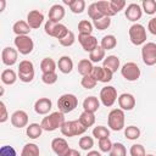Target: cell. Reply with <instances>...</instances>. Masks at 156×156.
I'll list each match as a JSON object with an SVG mask.
<instances>
[{"instance_id":"obj_1","label":"cell","mask_w":156,"mask_h":156,"mask_svg":"<svg viewBox=\"0 0 156 156\" xmlns=\"http://www.w3.org/2000/svg\"><path fill=\"white\" fill-rule=\"evenodd\" d=\"M65 115L60 111H56V112H52L50 115H48L46 117L43 118L41 121V127L46 132H54L56 129H61V127L63 126L65 123Z\"/></svg>"},{"instance_id":"obj_2","label":"cell","mask_w":156,"mask_h":156,"mask_svg":"<svg viewBox=\"0 0 156 156\" xmlns=\"http://www.w3.org/2000/svg\"><path fill=\"white\" fill-rule=\"evenodd\" d=\"M77 106H78V98L73 94H63L57 100L58 111L62 112L63 115L72 112Z\"/></svg>"},{"instance_id":"obj_3","label":"cell","mask_w":156,"mask_h":156,"mask_svg":"<svg viewBox=\"0 0 156 156\" xmlns=\"http://www.w3.org/2000/svg\"><path fill=\"white\" fill-rule=\"evenodd\" d=\"M124 111L121 108H113L107 116V124L112 130L119 132L124 127Z\"/></svg>"},{"instance_id":"obj_4","label":"cell","mask_w":156,"mask_h":156,"mask_svg":"<svg viewBox=\"0 0 156 156\" xmlns=\"http://www.w3.org/2000/svg\"><path fill=\"white\" fill-rule=\"evenodd\" d=\"M44 29H45V33L50 37H54L58 40H61L67 33H68V29L65 24L62 23H57V22H54V21H50L48 20L45 22V26H44Z\"/></svg>"},{"instance_id":"obj_5","label":"cell","mask_w":156,"mask_h":156,"mask_svg":"<svg viewBox=\"0 0 156 156\" xmlns=\"http://www.w3.org/2000/svg\"><path fill=\"white\" fill-rule=\"evenodd\" d=\"M88 128H85L78 119L77 121H68L65 122L63 126L61 127V133L65 136H77L82 135L87 132Z\"/></svg>"},{"instance_id":"obj_6","label":"cell","mask_w":156,"mask_h":156,"mask_svg":"<svg viewBox=\"0 0 156 156\" xmlns=\"http://www.w3.org/2000/svg\"><path fill=\"white\" fill-rule=\"evenodd\" d=\"M129 39L134 45H143L146 41V30L143 24L134 23L129 28Z\"/></svg>"},{"instance_id":"obj_7","label":"cell","mask_w":156,"mask_h":156,"mask_svg":"<svg viewBox=\"0 0 156 156\" xmlns=\"http://www.w3.org/2000/svg\"><path fill=\"white\" fill-rule=\"evenodd\" d=\"M18 78L23 83H29L34 78V66L29 60H23L18 65Z\"/></svg>"},{"instance_id":"obj_8","label":"cell","mask_w":156,"mask_h":156,"mask_svg":"<svg viewBox=\"0 0 156 156\" xmlns=\"http://www.w3.org/2000/svg\"><path fill=\"white\" fill-rule=\"evenodd\" d=\"M13 43H15L17 51L22 55H28L34 49V43L30 39V37H28V35H18L15 38Z\"/></svg>"},{"instance_id":"obj_9","label":"cell","mask_w":156,"mask_h":156,"mask_svg":"<svg viewBox=\"0 0 156 156\" xmlns=\"http://www.w3.org/2000/svg\"><path fill=\"white\" fill-rule=\"evenodd\" d=\"M141 58L146 66H154L156 63V44L146 43L141 48Z\"/></svg>"},{"instance_id":"obj_10","label":"cell","mask_w":156,"mask_h":156,"mask_svg":"<svg viewBox=\"0 0 156 156\" xmlns=\"http://www.w3.org/2000/svg\"><path fill=\"white\" fill-rule=\"evenodd\" d=\"M121 73L124 79L129 82H134V80H138L140 77V68L135 62H127L122 66Z\"/></svg>"},{"instance_id":"obj_11","label":"cell","mask_w":156,"mask_h":156,"mask_svg":"<svg viewBox=\"0 0 156 156\" xmlns=\"http://www.w3.org/2000/svg\"><path fill=\"white\" fill-rule=\"evenodd\" d=\"M117 100V90L115 87L107 85L104 87L100 91V101L102 102L104 106L106 107H111Z\"/></svg>"},{"instance_id":"obj_12","label":"cell","mask_w":156,"mask_h":156,"mask_svg":"<svg viewBox=\"0 0 156 156\" xmlns=\"http://www.w3.org/2000/svg\"><path fill=\"white\" fill-rule=\"evenodd\" d=\"M51 149L57 156H67L71 151L68 143L63 138H55L51 141Z\"/></svg>"},{"instance_id":"obj_13","label":"cell","mask_w":156,"mask_h":156,"mask_svg":"<svg viewBox=\"0 0 156 156\" xmlns=\"http://www.w3.org/2000/svg\"><path fill=\"white\" fill-rule=\"evenodd\" d=\"M78 41L80 43L83 50L88 51V52L94 51L99 46L98 45V39L91 34H79L78 35Z\"/></svg>"},{"instance_id":"obj_14","label":"cell","mask_w":156,"mask_h":156,"mask_svg":"<svg viewBox=\"0 0 156 156\" xmlns=\"http://www.w3.org/2000/svg\"><path fill=\"white\" fill-rule=\"evenodd\" d=\"M112 72L105 67H94L91 71V76L96 79V82H101V83H108L110 80H112Z\"/></svg>"},{"instance_id":"obj_15","label":"cell","mask_w":156,"mask_h":156,"mask_svg":"<svg viewBox=\"0 0 156 156\" xmlns=\"http://www.w3.org/2000/svg\"><path fill=\"white\" fill-rule=\"evenodd\" d=\"M17 56H18L17 50L13 49V48H11V46H6L1 51V61L6 66L15 65L17 62Z\"/></svg>"},{"instance_id":"obj_16","label":"cell","mask_w":156,"mask_h":156,"mask_svg":"<svg viewBox=\"0 0 156 156\" xmlns=\"http://www.w3.org/2000/svg\"><path fill=\"white\" fill-rule=\"evenodd\" d=\"M124 15H126V17H127L128 21H130V22H136V21L140 20L141 16H143V9H141L140 5L133 2V4H129V5L127 6V9H126V11H124Z\"/></svg>"},{"instance_id":"obj_17","label":"cell","mask_w":156,"mask_h":156,"mask_svg":"<svg viewBox=\"0 0 156 156\" xmlns=\"http://www.w3.org/2000/svg\"><path fill=\"white\" fill-rule=\"evenodd\" d=\"M11 123L16 128H23L28 124V115L23 110H17L11 115Z\"/></svg>"},{"instance_id":"obj_18","label":"cell","mask_w":156,"mask_h":156,"mask_svg":"<svg viewBox=\"0 0 156 156\" xmlns=\"http://www.w3.org/2000/svg\"><path fill=\"white\" fill-rule=\"evenodd\" d=\"M118 105L123 111H130L135 106V98L132 94L123 93L118 96Z\"/></svg>"},{"instance_id":"obj_19","label":"cell","mask_w":156,"mask_h":156,"mask_svg":"<svg viewBox=\"0 0 156 156\" xmlns=\"http://www.w3.org/2000/svg\"><path fill=\"white\" fill-rule=\"evenodd\" d=\"M43 21H44V15L41 12H39L38 10H32L27 15V23L33 29L39 28L41 26Z\"/></svg>"},{"instance_id":"obj_20","label":"cell","mask_w":156,"mask_h":156,"mask_svg":"<svg viewBox=\"0 0 156 156\" xmlns=\"http://www.w3.org/2000/svg\"><path fill=\"white\" fill-rule=\"evenodd\" d=\"M52 107V101L49 98H40L34 104V111L38 115H46Z\"/></svg>"},{"instance_id":"obj_21","label":"cell","mask_w":156,"mask_h":156,"mask_svg":"<svg viewBox=\"0 0 156 156\" xmlns=\"http://www.w3.org/2000/svg\"><path fill=\"white\" fill-rule=\"evenodd\" d=\"M65 17V7L62 5L55 4L49 10V20L60 23V21Z\"/></svg>"},{"instance_id":"obj_22","label":"cell","mask_w":156,"mask_h":156,"mask_svg":"<svg viewBox=\"0 0 156 156\" xmlns=\"http://www.w3.org/2000/svg\"><path fill=\"white\" fill-rule=\"evenodd\" d=\"M57 66H58V69L65 73V74H68L72 72L73 69V61L69 56H62L58 58V62H57Z\"/></svg>"},{"instance_id":"obj_23","label":"cell","mask_w":156,"mask_h":156,"mask_svg":"<svg viewBox=\"0 0 156 156\" xmlns=\"http://www.w3.org/2000/svg\"><path fill=\"white\" fill-rule=\"evenodd\" d=\"M99 107H100V101L95 96H88L83 101V108H84V111L95 113L99 110Z\"/></svg>"},{"instance_id":"obj_24","label":"cell","mask_w":156,"mask_h":156,"mask_svg":"<svg viewBox=\"0 0 156 156\" xmlns=\"http://www.w3.org/2000/svg\"><path fill=\"white\" fill-rule=\"evenodd\" d=\"M12 30L16 34V37H18V35H28V33L30 32V27H29V24L27 22L20 20L13 24Z\"/></svg>"},{"instance_id":"obj_25","label":"cell","mask_w":156,"mask_h":156,"mask_svg":"<svg viewBox=\"0 0 156 156\" xmlns=\"http://www.w3.org/2000/svg\"><path fill=\"white\" fill-rule=\"evenodd\" d=\"M102 67H105V68L110 69L112 73H115L119 68V58L117 56H115V55H110V56L105 57Z\"/></svg>"},{"instance_id":"obj_26","label":"cell","mask_w":156,"mask_h":156,"mask_svg":"<svg viewBox=\"0 0 156 156\" xmlns=\"http://www.w3.org/2000/svg\"><path fill=\"white\" fill-rule=\"evenodd\" d=\"M63 2L69 6V9L73 13H82L85 10L84 0H63Z\"/></svg>"},{"instance_id":"obj_27","label":"cell","mask_w":156,"mask_h":156,"mask_svg":"<svg viewBox=\"0 0 156 156\" xmlns=\"http://www.w3.org/2000/svg\"><path fill=\"white\" fill-rule=\"evenodd\" d=\"M94 66L91 63L90 60H87V58H83L78 62V66H77V69H78V73L82 74L83 77L84 76H88V74H91V71H93Z\"/></svg>"},{"instance_id":"obj_28","label":"cell","mask_w":156,"mask_h":156,"mask_svg":"<svg viewBox=\"0 0 156 156\" xmlns=\"http://www.w3.org/2000/svg\"><path fill=\"white\" fill-rule=\"evenodd\" d=\"M17 80V74L13 69L11 68H7V69H4L1 72V82L6 85H12L15 84V82Z\"/></svg>"},{"instance_id":"obj_29","label":"cell","mask_w":156,"mask_h":156,"mask_svg":"<svg viewBox=\"0 0 156 156\" xmlns=\"http://www.w3.org/2000/svg\"><path fill=\"white\" fill-rule=\"evenodd\" d=\"M43 127L41 124H38V123H30L29 126H27V129H26V133L28 135V138L30 139H38L41 133H43Z\"/></svg>"},{"instance_id":"obj_30","label":"cell","mask_w":156,"mask_h":156,"mask_svg":"<svg viewBox=\"0 0 156 156\" xmlns=\"http://www.w3.org/2000/svg\"><path fill=\"white\" fill-rule=\"evenodd\" d=\"M96 6H98V9L100 10V12L102 13V16H105V17H111V16H115V15H116V13L113 12L112 7H111L110 1H106V0L98 1V2H96Z\"/></svg>"},{"instance_id":"obj_31","label":"cell","mask_w":156,"mask_h":156,"mask_svg":"<svg viewBox=\"0 0 156 156\" xmlns=\"http://www.w3.org/2000/svg\"><path fill=\"white\" fill-rule=\"evenodd\" d=\"M56 66H57L56 62H55L51 57H45V58H43L41 62H40V69H41L43 74H44V73L55 72Z\"/></svg>"},{"instance_id":"obj_32","label":"cell","mask_w":156,"mask_h":156,"mask_svg":"<svg viewBox=\"0 0 156 156\" xmlns=\"http://www.w3.org/2000/svg\"><path fill=\"white\" fill-rule=\"evenodd\" d=\"M78 121L85 127L89 128L95 123V115L93 112H88V111H83L78 118Z\"/></svg>"},{"instance_id":"obj_33","label":"cell","mask_w":156,"mask_h":156,"mask_svg":"<svg viewBox=\"0 0 156 156\" xmlns=\"http://www.w3.org/2000/svg\"><path fill=\"white\" fill-rule=\"evenodd\" d=\"M117 45V39L115 35L112 34H108V35H105L102 39H101V44L100 46L106 51V50H112L115 49Z\"/></svg>"},{"instance_id":"obj_34","label":"cell","mask_w":156,"mask_h":156,"mask_svg":"<svg viewBox=\"0 0 156 156\" xmlns=\"http://www.w3.org/2000/svg\"><path fill=\"white\" fill-rule=\"evenodd\" d=\"M40 151H39V146L34 143H28L23 146L21 156H39Z\"/></svg>"},{"instance_id":"obj_35","label":"cell","mask_w":156,"mask_h":156,"mask_svg":"<svg viewBox=\"0 0 156 156\" xmlns=\"http://www.w3.org/2000/svg\"><path fill=\"white\" fill-rule=\"evenodd\" d=\"M89 58H90L91 62H96V63L100 62V61H102V60H105V50L99 45L94 51L90 52Z\"/></svg>"},{"instance_id":"obj_36","label":"cell","mask_w":156,"mask_h":156,"mask_svg":"<svg viewBox=\"0 0 156 156\" xmlns=\"http://www.w3.org/2000/svg\"><path fill=\"white\" fill-rule=\"evenodd\" d=\"M124 136L129 140H136L140 136V129L135 126H129L124 129Z\"/></svg>"},{"instance_id":"obj_37","label":"cell","mask_w":156,"mask_h":156,"mask_svg":"<svg viewBox=\"0 0 156 156\" xmlns=\"http://www.w3.org/2000/svg\"><path fill=\"white\" fill-rule=\"evenodd\" d=\"M110 156H127L126 146L122 143H115L110 151Z\"/></svg>"},{"instance_id":"obj_38","label":"cell","mask_w":156,"mask_h":156,"mask_svg":"<svg viewBox=\"0 0 156 156\" xmlns=\"http://www.w3.org/2000/svg\"><path fill=\"white\" fill-rule=\"evenodd\" d=\"M93 136H95L99 140L104 139V138H108L110 136V130L104 126H98L93 129Z\"/></svg>"},{"instance_id":"obj_39","label":"cell","mask_w":156,"mask_h":156,"mask_svg":"<svg viewBox=\"0 0 156 156\" xmlns=\"http://www.w3.org/2000/svg\"><path fill=\"white\" fill-rule=\"evenodd\" d=\"M141 9L146 15H154L156 12V1L155 0H144L141 2Z\"/></svg>"},{"instance_id":"obj_40","label":"cell","mask_w":156,"mask_h":156,"mask_svg":"<svg viewBox=\"0 0 156 156\" xmlns=\"http://www.w3.org/2000/svg\"><path fill=\"white\" fill-rule=\"evenodd\" d=\"M110 24H111V20H110V17H101L100 20H96V21H93V26L96 28V29H99V30H105V29H107L108 27H110Z\"/></svg>"},{"instance_id":"obj_41","label":"cell","mask_w":156,"mask_h":156,"mask_svg":"<svg viewBox=\"0 0 156 156\" xmlns=\"http://www.w3.org/2000/svg\"><path fill=\"white\" fill-rule=\"evenodd\" d=\"M88 15H89V17H90L93 21L100 20L101 17H104L102 13L100 12V10H99L98 6H96V2H93V4H90V5L88 6Z\"/></svg>"},{"instance_id":"obj_42","label":"cell","mask_w":156,"mask_h":156,"mask_svg":"<svg viewBox=\"0 0 156 156\" xmlns=\"http://www.w3.org/2000/svg\"><path fill=\"white\" fill-rule=\"evenodd\" d=\"M78 30H79V34H91L93 24L88 20H82L78 23Z\"/></svg>"},{"instance_id":"obj_43","label":"cell","mask_w":156,"mask_h":156,"mask_svg":"<svg viewBox=\"0 0 156 156\" xmlns=\"http://www.w3.org/2000/svg\"><path fill=\"white\" fill-rule=\"evenodd\" d=\"M96 83H98V82H96V79H95L91 74L84 76V77L82 78V80H80L82 87H83V88H85V89H93V88H95Z\"/></svg>"},{"instance_id":"obj_44","label":"cell","mask_w":156,"mask_h":156,"mask_svg":"<svg viewBox=\"0 0 156 156\" xmlns=\"http://www.w3.org/2000/svg\"><path fill=\"white\" fill-rule=\"evenodd\" d=\"M74 41H76V37H74V33H73L72 30H68V33H67L61 40H58V43H60L62 46H66V48L72 46V45L74 44Z\"/></svg>"},{"instance_id":"obj_45","label":"cell","mask_w":156,"mask_h":156,"mask_svg":"<svg viewBox=\"0 0 156 156\" xmlns=\"http://www.w3.org/2000/svg\"><path fill=\"white\" fill-rule=\"evenodd\" d=\"M79 146L82 150L88 151L94 146V139L91 136H82L79 139Z\"/></svg>"},{"instance_id":"obj_46","label":"cell","mask_w":156,"mask_h":156,"mask_svg":"<svg viewBox=\"0 0 156 156\" xmlns=\"http://www.w3.org/2000/svg\"><path fill=\"white\" fill-rule=\"evenodd\" d=\"M112 141L110 140V138H104L99 140V149L102 152H110L112 149Z\"/></svg>"},{"instance_id":"obj_47","label":"cell","mask_w":156,"mask_h":156,"mask_svg":"<svg viewBox=\"0 0 156 156\" xmlns=\"http://www.w3.org/2000/svg\"><path fill=\"white\" fill-rule=\"evenodd\" d=\"M129 154L130 156H146L145 154V149L141 144H134L130 146V150H129Z\"/></svg>"},{"instance_id":"obj_48","label":"cell","mask_w":156,"mask_h":156,"mask_svg":"<svg viewBox=\"0 0 156 156\" xmlns=\"http://www.w3.org/2000/svg\"><path fill=\"white\" fill-rule=\"evenodd\" d=\"M41 80H43V83H45V84H48V85H51V84L56 83V80H57V74H56V72L44 73V74L41 76Z\"/></svg>"},{"instance_id":"obj_49","label":"cell","mask_w":156,"mask_h":156,"mask_svg":"<svg viewBox=\"0 0 156 156\" xmlns=\"http://www.w3.org/2000/svg\"><path fill=\"white\" fill-rule=\"evenodd\" d=\"M110 4H111V7H112V10H113L115 13H118L126 6V1L124 0H111Z\"/></svg>"},{"instance_id":"obj_50","label":"cell","mask_w":156,"mask_h":156,"mask_svg":"<svg viewBox=\"0 0 156 156\" xmlns=\"http://www.w3.org/2000/svg\"><path fill=\"white\" fill-rule=\"evenodd\" d=\"M0 156H17L16 150L10 145H4L0 149Z\"/></svg>"},{"instance_id":"obj_51","label":"cell","mask_w":156,"mask_h":156,"mask_svg":"<svg viewBox=\"0 0 156 156\" xmlns=\"http://www.w3.org/2000/svg\"><path fill=\"white\" fill-rule=\"evenodd\" d=\"M0 111H1V115H0V123H4L7 121L9 116H7V110H6V106H5V102L4 101H0Z\"/></svg>"},{"instance_id":"obj_52","label":"cell","mask_w":156,"mask_h":156,"mask_svg":"<svg viewBox=\"0 0 156 156\" xmlns=\"http://www.w3.org/2000/svg\"><path fill=\"white\" fill-rule=\"evenodd\" d=\"M147 29L151 34L156 35V17H152L147 23Z\"/></svg>"},{"instance_id":"obj_53","label":"cell","mask_w":156,"mask_h":156,"mask_svg":"<svg viewBox=\"0 0 156 156\" xmlns=\"http://www.w3.org/2000/svg\"><path fill=\"white\" fill-rule=\"evenodd\" d=\"M67 156H80V154H79L77 150H74V149H71V151H69V154H68Z\"/></svg>"},{"instance_id":"obj_54","label":"cell","mask_w":156,"mask_h":156,"mask_svg":"<svg viewBox=\"0 0 156 156\" xmlns=\"http://www.w3.org/2000/svg\"><path fill=\"white\" fill-rule=\"evenodd\" d=\"M87 156H101V154H100V152H98V151L91 150V151H89V152H88V155H87Z\"/></svg>"},{"instance_id":"obj_55","label":"cell","mask_w":156,"mask_h":156,"mask_svg":"<svg viewBox=\"0 0 156 156\" xmlns=\"http://www.w3.org/2000/svg\"><path fill=\"white\" fill-rule=\"evenodd\" d=\"M5 5H6V1L5 0H0V11H4Z\"/></svg>"},{"instance_id":"obj_56","label":"cell","mask_w":156,"mask_h":156,"mask_svg":"<svg viewBox=\"0 0 156 156\" xmlns=\"http://www.w3.org/2000/svg\"><path fill=\"white\" fill-rule=\"evenodd\" d=\"M146 156H154V155H146Z\"/></svg>"}]
</instances>
